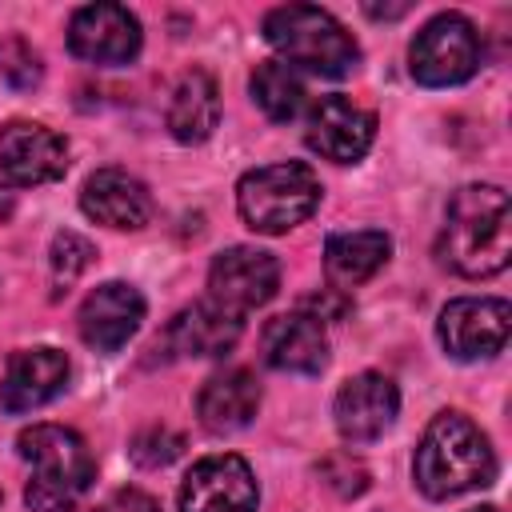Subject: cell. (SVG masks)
<instances>
[{"mask_svg":"<svg viewBox=\"0 0 512 512\" xmlns=\"http://www.w3.org/2000/svg\"><path fill=\"white\" fill-rule=\"evenodd\" d=\"M444 268L468 280H484L508 268L512 256V204L496 184H464L448 200V216L436 240Z\"/></svg>","mask_w":512,"mask_h":512,"instance_id":"obj_1","label":"cell"},{"mask_svg":"<svg viewBox=\"0 0 512 512\" xmlns=\"http://www.w3.org/2000/svg\"><path fill=\"white\" fill-rule=\"evenodd\" d=\"M412 480L428 500H448L496 480V452L464 412H436L416 444Z\"/></svg>","mask_w":512,"mask_h":512,"instance_id":"obj_2","label":"cell"},{"mask_svg":"<svg viewBox=\"0 0 512 512\" xmlns=\"http://www.w3.org/2000/svg\"><path fill=\"white\" fill-rule=\"evenodd\" d=\"M20 460L32 468L24 484V504L32 512H72V504L92 488L96 460L80 432L64 424H32L16 436Z\"/></svg>","mask_w":512,"mask_h":512,"instance_id":"obj_3","label":"cell"},{"mask_svg":"<svg viewBox=\"0 0 512 512\" xmlns=\"http://www.w3.org/2000/svg\"><path fill=\"white\" fill-rule=\"evenodd\" d=\"M264 40L284 56L288 68H308L328 80H340L360 64V44L352 32L316 4L272 8L264 16Z\"/></svg>","mask_w":512,"mask_h":512,"instance_id":"obj_4","label":"cell"},{"mask_svg":"<svg viewBox=\"0 0 512 512\" xmlns=\"http://www.w3.org/2000/svg\"><path fill=\"white\" fill-rule=\"evenodd\" d=\"M316 204H320V180L300 160L252 168L236 184L240 220L264 236H280V232L304 224L316 212Z\"/></svg>","mask_w":512,"mask_h":512,"instance_id":"obj_5","label":"cell"},{"mask_svg":"<svg viewBox=\"0 0 512 512\" xmlns=\"http://www.w3.org/2000/svg\"><path fill=\"white\" fill-rule=\"evenodd\" d=\"M480 56L484 48H480L476 24L460 12H440L416 32L408 48V68L424 88H448V84L472 80L480 68Z\"/></svg>","mask_w":512,"mask_h":512,"instance_id":"obj_6","label":"cell"},{"mask_svg":"<svg viewBox=\"0 0 512 512\" xmlns=\"http://www.w3.org/2000/svg\"><path fill=\"white\" fill-rule=\"evenodd\" d=\"M512 304L500 296H456L440 308L436 336L452 360H488L508 344Z\"/></svg>","mask_w":512,"mask_h":512,"instance_id":"obj_7","label":"cell"},{"mask_svg":"<svg viewBox=\"0 0 512 512\" xmlns=\"http://www.w3.org/2000/svg\"><path fill=\"white\" fill-rule=\"evenodd\" d=\"M280 288V264L272 252L236 244L224 248L208 268V300L232 316H248L260 304H268Z\"/></svg>","mask_w":512,"mask_h":512,"instance_id":"obj_8","label":"cell"},{"mask_svg":"<svg viewBox=\"0 0 512 512\" xmlns=\"http://www.w3.org/2000/svg\"><path fill=\"white\" fill-rule=\"evenodd\" d=\"M260 488L244 456L216 452L188 468L180 484V512H256Z\"/></svg>","mask_w":512,"mask_h":512,"instance_id":"obj_9","label":"cell"},{"mask_svg":"<svg viewBox=\"0 0 512 512\" xmlns=\"http://www.w3.org/2000/svg\"><path fill=\"white\" fill-rule=\"evenodd\" d=\"M140 20L124 4H84L68 20V48L88 64H128L140 52Z\"/></svg>","mask_w":512,"mask_h":512,"instance_id":"obj_10","label":"cell"},{"mask_svg":"<svg viewBox=\"0 0 512 512\" xmlns=\"http://www.w3.org/2000/svg\"><path fill=\"white\" fill-rule=\"evenodd\" d=\"M68 168V144L36 120H12L0 128V176L16 188L60 180Z\"/></svg>","mask_w":512,"mask_h":512,"instance_id":"obj_11","label":"cell"},{"mask_svg":"<svg viewBox=\"0 0 512 512\" xmlns=\"http://www.w3.org/2000/svg\"><path fill=\"white\" fill-rule=\"evenodd\" d=\"M304 140L332 164H356L376 140V116L352 96H324L308 112Z\"/></svg>","mask_w":512,"mask_h":512,"instance_id":"obj_12","label":"cell"},{"mask_svg":"<svg viewBox=\"0 0 512 512\" xmlns=\"http://www.w3.org/2000/svg\"><path fill=\"white\" fill-rule=\"evenodd\" d=\"M396 412H400V392L380 372H360V376L344 380V388L336 392V404H332L336 432L348 444H372V440H380L392 428Z\"/></svg>","mask_w":512,"mask_h":512,"instance_id":"obj_13","label":"cell"},{"mask_svg":"<svg viewBox=\"0 0 512 512\" xmlns=\"http://www.w3.org/2000/svg\"><path fill=\"white\" fill-rule=\"evenodd\" d=\"M76 320H80V340L92 352H116L136 336L144 320V296L124 280H104L84 296Z\"/></svg>","mask_w":512,"mask_h":512,"instance_id":"obj_14","label":"cell"},{"mask_svg":"<svg viewBox=\"0 0 512 512\" xmlns=\"http://www.w3.org/2000/svg\"><path fill=\"white\" fill-rule=\"evenodd\" d=\"M80 208L88 220L116 228V232H136L152 220V192L144 180H136L124 168H100L84 180L80 188Z\"/></svg>","mask_w":512,"mask_h":512,"instance_id":"obj_15","label":"cell"},{"mask_svg":"<svg viewBox=\"0 0 512 512\" xmlns=\"http://www.w3.org/2000/svg\"><path fill=\"white\" fill-rule=\"evenodd\" d=\"M68 384V356L60 348H20L8 356L4 380H0V404L8 412H32L60 396Z\"/></svg>","mask_w":512,"mask_h":512,"instance_id":"obj_16","label":"cell"},{"mask_svg":"<svg viewBox=\"0 0 512 512\" xmlns=\"http://www.w3.org/2000/svg\"><path fill=\"white\" fill-rule=\"evenodd\" d=\"M260 352H264V364L276 372L316 376L328 364V336H324V324L316 316L284 312V316H272L264 324Z\"/></svg>","mask_w":512,"mask_h":512,"instance_id":"obj_17","label":"cell"},{"mask_svg":"<svg viewBox=\"0 0 512 512\" xmlns=\"http://www.w3.org/2000/svg\"><path fill=\"white\" fill-rule=\"evenodd\" d=\"M240 316L216 308L212 300L188 304L172 316V324L164 328V344L176 356H192V360H208V356H224L236 348L240 340Z\"/></svg>","mask_w":512,"mask_h":512,"instance_id":"obj_18","label":"cell"},{"mask_svg":"<svg viewBox=\"0 0 512 512\" xmlns=\"http://www.w3.org/2000/svg\"><path fill=\"white\" fill-rule=\"evenodd\" d=\"M260 408V384L248 368H224L204 380L196 396V416L208 432H236L248 428Z\"/></svg>","mask_w":512,"mask_h":512,"instance_id":"obj_19","label":"cell"},{"mask_svg":"<svg viewBox=\"0 0 512 512\" xmlns=\"http://www.w3.org/2000/svg\"><path fill=\"white\" fill-rule=\"evenodd\" d=\"M168 132L180 144H200L216 132L220 124V88L204 68H188L168 100Z\"/></svg>","mask_w":512,"mask_h":512,"instance_id":"obj_20","label":"cell"},{"mask_svg":"<svg viewBox=\"0 0 512 512\" xmlns=\"http://www.w3.org/2000/svg\"><path fill=\"white\" fill-rule=\"evenodd\" d=\"M392 256V240L388 232L376 228H360V232H336L324 244V272L332 280V288H356L364 280H372Z\"/></svg>","mask_w":512,"mask_h":512,"instance_id":"obj_21","label":"cell"},{"mask_svg":"<svg viewBox=\"0 0 512 512\" xmlns=\"http://www.w3.org/2000/svg\"><path fill=\"white\" fill-rule=\"evenodd\" d=\"M248 88H252V100L260 104V112H264L268 120H276V124L296 120L300 108H304V96H308L300 72L288 68L284 60H264V64H256Z\"/></svg>","mask_w":512,"mask_h":512,"instance_id":"obj_22","label":"cell"},{"mask_svg":"<svg viewBox=\"0 0 512 512\" xmlns=\"http://www.w3.org/2000/svg\"><path fill=\"white\" fill-rule=\"evenodd\" d=\"M92 256H96V248H92V240H88V236H80V232H72V228L56 232V236H52V248H48L52 296L68 292V288L80 280V272L92 264Z\"/></svg>","mask_w":512,"mask_h":512,"instance_id":"obj_23","label":"cell"},{"mask_svg":"<svg viewBox=\"0 0 512 512\" xmlns=\"http://www.w3.org/2000/svg\"><path fill=\"white\" fill-rule=\"evenodd\" d=\"M0 76L12 88H36L40 76H44L40 52L24 36H16V32H0Z\"/></svg>","mask_w":512,"mask_h":512,"instance_id":"obj_24","label":"cell"},{"mask_svg":"<svg viewBox=\"0 0 512 512\" xmlns=\"http://www.w3.org/2000/svg\"><path fill=\"white\" fill-rule=\"evenodd\" d=\"M180 452H184V436L168 424H152V428L136 432L128 444V456L136 468H168Z\"/></svg>","mask_w":512,"mask_h":512,"instance_id":"obj_25","label":"cell"},{"mask_svg":"<svg viewBox=\"0 0 512 512\" xmlns=\"http://www.w3.org/2000/svg\"><path fill=\"white\" fill-rule=\"evenodd\" d=\"M316 472H320V480H324L336 496H344V500H352V496H360V492L368 488V468H364L352 452H332V456H324Z\"/></svg>","mask_w":512,"mask_h":512,"instance_id":"obj_26","label":"cell"},{"mask_svg":"<svg viewBox=\"0 0 512 512\" xmlns=\"http://www.w3.org/2000/svg\"><path fill=\"white\" fill-rule=\"evenodd\" d=\"M100 512H160V504L140 488H120L108 496V504Z\"/></svg>","mask_w":512,"mask_h":512,"instance_id":"obj_27","label":"cell"},{"mask_svg":"<svg viewBox=\"0 0 512 512\" xmlns=\"http://www.w3.org/2000/svg\"><path fill=\"white\" fill-rule=\"evenodd\" d=\"M304 304L316 308V312H308V316H316L320 324H324V320H340V316L348 312V296H344L340 288H328V292H320V296H308Z\"/></svg>","mask_w":512,"mask_h":512,"instance_id":"obj_28","label":"cell"},{"mask_svg":"<svg viewBox=\"0 0 512 512\" xmlns=\"http://www.w3.org/2000/svg\"><path fill=\"white\" fill-rule=\"evenodd\" d=\"M364 12H368V16H376V20H380V16H388V20H396V16H404V12H408V4H392V8H376V4H368Z\"/></svg>","mask_w":512,"mask_h":512,"instance_id":"obj_29","label":"cell"},{"mask_svg":"<svg viewBox=\"0 0 512 512\" xmlns=\"http://www.w3.org/2000/svg\"><path fill=\"white\" fill-rule=\"evenodd\" d=\"M12 208H16V192H12L8 184H0V220H8Z\"/></svg>","mask_w":512,"mask_h":512,"instance_id":"obj_30","label":"cell"},{"mask_svg":"<svg viewBox=\"0 0 512 512\" xmlns=\"http://www.w3.org/2000/svg\"><path fill=\"white\" fill-rule=\"evenodd\" d=\"M468 512H500V508H492V504H484V508H468Z\"/></svg>","mask_w":512,"mask_h":512,"instance_id":"obj_31","label":"cell"}]
</instances>
